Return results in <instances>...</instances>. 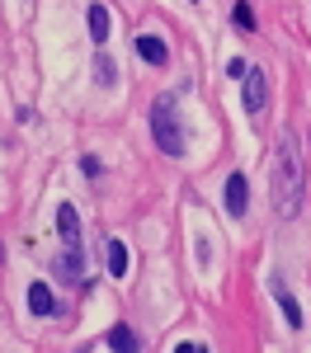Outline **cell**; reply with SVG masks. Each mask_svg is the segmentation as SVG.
Wrapping results in <instances>:
<instances>
[{"label": "cell", "mask_w": 311, "mask_h": 353, "mask_svg": "<svg viewBox=\"0 0 311 353\" xmlns=\"http://www.w3.org/2000/svg\"><path fill=\"white\" fill-rule=\"evenodd\" d=\"M137 57L146 61V66H165L170 61V48L161 33H137Z\"/></svg>", "instance_id": "52a82bcc"}, {"label": "cell", "mask_w": 311, "mask_h": 353, "mask_svg": "<svg viewBox=\"0 0 311 353\" xmlns=\"http://www.w3.org/2000/svg\"><path fill=\"white\" fill-rule=\"evenodd\" d=\"M57 236H61V245H81V217H76L71 203L57 208Z\"/></svg>", "instance_id": "ba28073f"}, {"label": "cell", "mask_w": 311, "mask_h": 353, "mask_svg": "<svg viewBox=\"0 0 311 353\" xmlns=\"http://www.w3.org/2000/svg\"><path fill=\"white\" fill-rule=\"evenodd\" d=\"M104 344H109V349H123V353L141 349V344H137V334H132V330H128V325H113V330H109V339H104Z\"/></svg>", "instance_id": "4fadbf2b"}, {"label": "cell", "mask_w": 311, "mask_h": 353, "mask_svg": "<svg viewBox=\"0 0 311 353\" xmlns=\"http://www.w3.org/2000/svg\"><path fill=\"white\" fill-rule=\"evenodd\" d=\"M269 292H274V301H279L283 321H288V330H302L307 321H302V306H297V297L288 292V283H283V273H269Z\"/></svg>", "instance_id": "277c9868"}, {"label": "cell", "mask_w": 311, "mask_h": 353, "mask_svg": "<svg viewBox=\"0 0 311 353\" xmlns=\"http://www.w3.org/2000/svg\"><path fill=\"white\" fill-rule=\"evenodd\" d=\"M226 76H231V81H241V76H245V61H241V57H231V61H226Z\"/></svg>", "instance_id": "9a60e30c"}, {"label": "cell", "mask_w": 311, "mask_h": 353, "mask_svg": "<svg viewBox=\"0 0 311 353\" xmlns=\"http://www.w3.org/2000/svg\"><path fill=\"white\" fill-rule=\"evenodd\" d=\"M28 311H33V316H57V297L43 288V283L28 288Z\"/></svg>", "instance_id": "9c48e42d"}, {"label": "cell", "mask_w": 311, "mask_h": 353, "mask_svg": "<svg viewBox=\"0 0 311 353\" xmlns=\"http://www.w3.org/2000/svg\"><path fill=\"white\" fill-rule=\"evenodd\" d=\"M52 273L61 278V283H85V250L81 245H66V250L52 259Z\"/></svg>", "instance_id": "5b68a950"}, {"label": "cell", "mask_w": 311, "mask_h": 353, "mask_svg": "<svg viewBox=\"0 0 311 353\" xmlns=\"http://www.w3.org/2000/svg\"><path fill=\"white\" fill-rule=\"evenodd\" d=\"M302 193H307V170H302V146L297 137L288 132L274 151V165H269V198H274V212L283 221H292L302 212Z\"/></svg>", "instance_id": "6da1fadb"}, {"label": "cell", "mask_w": 311, "mask_h": 353, "mask_svg": "<svg viewBox=\"0 0 311 353\" xmlns=\"http://www.w3.org/2000/svg\"><path fill=\"white\" fill-rule=\"evenodd\" d=\"M151 137H156V151L179 161L189 151V132H184V118L174 109V99H156L151 104Z\"/></svg>", "instance_id": "7a4b0ae2"}, {"label": "cell", "mask_w": 311, "mask_h": 353, "mask_svg": "<svg viewBox=\"0 0 311 353\" xmlns=\"http://www.w3.org/2000/svg\"><path fill=\"white\" fill-rule=\"evenodd\" d=\"M231 19H236V24L250 33V28H254V10H250V0H236V5H231Z\"/></svg>", "instance_id": "5bb4252c"}, {"label": "cell", "mask_w": 311, "mask_h": 353, "mask_svg": "<svg viewBox=\"0 0 311 353\" xmlns=\"http://www.w3.org/2000/svg\"><path fill=\"white\" fill-rule=\"evenodd\" d=\"M118 76H123V71H118V61L99 48V57H94V81L104 85V90H113V85H118Z\"/></svg>", "instance_id": "30bf717a"}, {"label": "cell", "mask_w": 311, "mask_h": 353, "mask_svg": "<svg viewBox=\"0 0 311 353\" xmlns=\"http://www.w3.org/2000/svg\"><path fill=\"white\" fill-rule=\"evenodd\" d=\"M90 38H94L99 48L109 43V10H104V5H90Z\"/></svg>", "instance_id": "8fae6325"}, {"label": "cell", "mask_w": 311, "mask_h": 353, "mask_svg": "<svg viewBox=\"0 0 311 353\" xmlns=\"http://www.w3.org/2000/svg\"><path fill=\"white\" fill-rule=\"evenodd\" d=\"M222 203H226V212H231V217H245V208H250V184H245V174H226Z\"/></svg>", "instance_id": "8992f818"}, {"label": "cell", "mask_w": 311, "mask_h": 353, "mask_svg": "<svg viewBox=\"0 0 311 353\" xmlns=\"http://www.w3.org/2000/svg\"><path fill=\"white\" fill-rule=\"evenodd\" d=\"M128 269H132V264H128V245L109 241V273L113 278H128Z\"/></svg>", "instance_id": "7c38bea8"}, {"label": "cell", "mask_w": 311, "mask_h": 353, "mask_svg": "<svg viewBox=\"0 0 311 353\" xmlns=\"http://www.w3.org/2000/svg\"><path fill=\"white\" fill-rule=\"evenodd\" d=\"M241 94H245V113L259 118L264 104H269V71H264V66H245V76H241Z\"/></svg>", "instance_id": "3957f363"}]
</instances>
